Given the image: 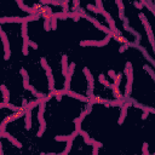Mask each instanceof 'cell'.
<instances>
[{
	"label": "cell",
	"mask_w": 155,
	"mask_h": 155,
	"mask_svg": "<svg viewBox=\"0 0 155 155\" xmlns=\"http://www.w3.org/2000/svg\"><path fill=\"white\" fill-rule=\"evenodd\" d=\"M124 73H125V75L127 78V82H126V86H125V96H124V98L127 100V98L131 96L132 84H133V68H132V63H131V62H126V65H125V69H124Z\"/></svg>",
	"instance_id": "6da1fadb"
},
{
	"label": "cell",
	"mask_w": 155,
	"mask_h": 155,
	"mask_svg": "<svg viewBox=\"0 0 155 155\" xmlns=\"http://www.w3.org/2000/svg\"><path fill=\"white\" fill-rule=\"evenodd\" d=\"M39 112H38V121L40 124V127H39V131L37 133V137H43L44 132L46 130V121L44 119V113H45V107H46V102L44 100H40L39 101Z\"/></svg>",
	"instance_id": "7a4b0ae2"
},
{
	"label": "cell",
	"mask_w": 155,
	"mask_h": 155,
	"mask_svg": "<svg viewBox=\"0 0 155 155\" xmlns=\"http://www.w3.org/2000/svg\"><path fill=\"white\" fill-rule=\"evenodd\" d=\"M139 18L142 19V23H143V25H144V28H146V32H147V35H148V38H149V41H150V45H152V47L155 50L154 34H153L152 27H150V24H149V22H148V19H147V17H146V15H144L143 12H139Z\"/></svg>",
	"instance_id": "3957f363"
},
{
	"label": "cell",
	"mask_w": 155,
	"mask_h": 155,
	"mask_svg": "<svg viewBox=\"0 0 155 155\" xmlns=\"http://www.w3.org/2000/svg\"><path fill=\"white\" fill-rule=\"evenodd\" d=\"M112 37L110 35H107V37L103 40H81L80 45L81 46H98V47H102V46H106L108 43L110 41Z\"/></svg>",
	"instance_id": "277c9868"
},
{
	"label": "cell",
	"mask_w": 155,
	"mask_h": 155,
	"mask_svg": "<svg viewBox=\"0 0 155 155\" xmlns=\"http://www.w3.org/2000/svg\"><path fill=\"white\" fill-rule=\"evenodd\" d=\"M0 39L3 41V45H4V51H5V55H4V59L9 61L10 57H11V50H10V41L7 39V35L6 33L1 29L0 30Z\"/></svg>",
	"instance_id": "5b68a950"
},
{
	"label": "cell",
	"mask_w": 155,
	"mask_h": 155,
	"mask_svg": "<svg viewBox=\"0 0 155 155\" xmlns=\"http://www.w3.org/2000/svg\"><path fill=\"white\" fill-rule=\"evenodd\" d=\"M101 15L106 18V21L108 22V24H109V27H108V28H109L113 33H119V30L116 29V25H115V21L113 19V17L110 16V13L103 10V11H101Z\"/></svg>",
	"instance_id": "8992f818"
},
{
	"label": "cell",
	"mask_w": 155,
	"mask_h": 155,
	"mask_svg": "<svg viewBox=\"0 0 155 155\" xmlns=\"http://www.w3.org/2000/svg\"><path fill=\"white\" fill-rule=\"evenodd\" d=\"M0 135H1V138H6V139H9V141L10 142H11V144H12V146H15V147H16V148H22L23 146H22V143H21L19 141H18V139H16V138H15L12 135H10V133L9 132H6V131H0Z\"/></svg>",
	"instance_id": "52a82bcc"
},
{
	"label": "cell",
	"mask_w": 155,
	"mask_h": 155,
	"mask_svg": "<svg viewBox=\"0 0 155 155\" xmlns=\"http://www.w3.org/2000/svg\"><path fill=\"white\" fill-rule=\"evenodd\" d=\"M128 100V98H127ZM131 106V102L130 100H128V102H124V104L121 106V113H120V118H119V125H122L124 121H125V119H126V115H127V109H128V107Z\"/></svg>",
	"instance_id": "ba28073f"
},
{
	"label": "cell",
	"mask_w": 155,
	"mask_h": 155,
	"mask_svg": "<svg viewBox=\"0 0 155 155\" xmlns=\"http://www.w3.org/2000/svg\"><path fill=\"white\" fill-rule=\"evenodd\" d=\"M82 71H84V74L86 76V80H87V82H89V89L94 90L95 89V80H94V76H92L90 69L89 68H82Z\"/></svg>",
	"instance_id": "9c48e42d"
},
{
	"label": "cell",
	"mask_w": 155,
	"mask_h": 155,
	"mask_svg": "<svg viewBox=\"0 0 155 155\" xmlns=\"http://www.w3.org/2000/svg\"><path fill=\"white\" fill-rule=\"evenodd\" d=\"M65 95L68 96V97L75 98V100H79V101L84 102V103L89 102V97H86V96H84V95H80V94H76V92H74V91H70V90H68V91L65 92Z\"/></svg>",
	"instance_id": "30bf717a"
},
{
	"label": "cell",
	"mask_w": 155,
	"mask_h": 155,
	"mask_svg": "<svg viewBox=\"0 0 155 155\" xmlns=\"http://www.w3.org/2000/svg\"><path fill=\"white\" fill-rule=\"evenodd\" d=\"M24 127L25 130H30L32 128V110L25 109L24 113Z\"/></svg>",
	"instance_id": "8fae6325"
},
{
	"label": "cell",
	"mask_w": 155,
	"mask_h": 155,
	"mask_svg": "<svg viewBox=\"0 0 155 155\" xmlns=\"http://www.w3.org/2000/svg\"><path fill=\"white\" fill-rule=\"evenodd\" d=\"M89 101L92 103V104H106L107 107H110L109 106V101L108 100H104V98H102L100 96H94L89 98Z\"/></svg>",
	"instance_id": "7c38bea8"
},
{
	"label": "cell",
	"mask_w": 155,
	"mask_h": 155,
	"mask_svg": "<svg viewBox=\"0 0 155 155\" xmlns=\"http://www.w3.org/2000/svg\"><path fill=\"white\" fill-rule=\"evenodd\" d=\"M46 76H47V80H49V90L52 91L55 90V79H53V74H52V69L49 68L46 70Z\"/></svg>",
	"instance_id": "4fadbf2b"
},
{
	"label": "cell",
	"mask_w": 155,
	"mask_h": 155,
	"mask_svg": "<svg viewBox=\"0 0 155 155\" xmlns=\"http://www.w3.org/2000/svg\"><path fill=\"white\" fill-rule=\"evenodd\" d=\"M19 73L23 76V87H24V90L28 91V89H29V74L27 73V70L23 69V68L19 70Z\"/></svg>",
	"instance_id": "5bb4252c"
},
{
	"label": "cell",
	"mask_w": 155,
	"mask_h": 155,
	"mask_svg": "<svg viewBox=\"0 0 155 155\" xmlns=\"http://www.w3.org/2000/svg\"><path fill=\"white\" fill-rule=\"evenodd\" d=\"M115 1H116L118 9H119V17L124 21L125 19V6H124V3H122V0H115Z\"/></svg>",
	"instance_id": "9a60e30c"
},
{
	"label": "cell",
	"mask_w": 155,
	"mask_h": 155,
	"mask_svg": "<svg viewBox=\"0 0 155 155\" xmlns=\"http://www.w3.org/2000/svg\"><path fill=\"white\" fill-rule=\"evenodd\" d=\"M62 74H63V76L68 74V57H67V55L62 56Z\"/></svg>",
	"instance_id": "2e32d148"
},
{
	"label": "cell",
	"mask_w": 155,
	"mask_h": 155,
	"mask_svg": "<svg viewBox=\"0 0 155 155\" xmlns=\"http://www.w3.org/2000/svg\"><path fill=\"white\" fill-rule=\"evenodd\" d=\"M136 47H138V50H139V51H141V52H142V53H143L144 56H146V58H147V59H148L149 62H150V64H152V67H154V65H155V61L153 59V57H152V56H150V55H149V53L147 52V50H146V49H144V47H142V46H139V45H137V46H136Z\"/></svg>",
	"instance_id": "e0dca14e"
},
{
	"label": "cell",
	"mask_w": 155,
	"mask_h": 155,
	"mask_svg": "<svg viewBox=\"0 0 155 155\" xmlns=\"http://www.w3.org/2000/svg\"><path fill=\"white\" fill-rule=\"evenodd\" d=\"M90 146L94 147V150H92V155H97V154H98V149L102 148V147H103V144H102L101 142L96 141V139H92V138H91V144H90Z\"/></svg>",
	"instance_id": "ac0fdd59"
},
{
	"label": "cell",
	"mask_w": 155,
	"mask_h": 155,
	"mask_svg": "<svg viewBox=\"0 0 155 155\" xmlns=\"http://www.w3.org/2000/svg\"><path fill=\"white\" fill-rule=\"evenodd\" d=\"M22 38H23L22 53H23L24 56H28V53H29V51H28V49H29V46H28V40H29V37H28V35H25V37H22Z\"/></svg>",
	"instance_id": "d6986e66"
},
{
	"label": "cell",
	"mask_w": 155,
	"mask_h": 155,
	"mask_svg": "<svg viewBox=\"0 0 155 155\" xmlns=\"http://www.w3.org/2000/svg\"><path fill=\"white\" fill-rule=\"evenodd\" d=\"M0 91L3 92L4 102H5V103H6V102H9V100H10V91L7 90V87L5 86V85H1V86H0Z\"/></svg>",
	"instance_id": "ffe728a7"
},
{
	"label": "cell",
	"mask_w": 155,
	"mask_h": 155,
	"mask_svg": "<svg viewBox=\"0 0 155 155\" xmlns=\"http://www.w3.org/2000/svg\"><path fill=\"white\" fill-rule=\"evenodd\" d=\"M98 81H100L102 85H104L106 87H109V89H112V86H113V84H110V82L106 79L104 74H100V76H98Z\"/></svg>",
	"instance_id": "44dd1931"
},
{
	"label": "cell",
	"mask_w": 155,
	"mask_h": 155,
	"mask_svg": "<svg viewBox=\"0 0 155 155\" xmlns=\"http://www.w3.org/2000/svg\"><path fill=\"white\" fill-rule=\"evenodd\" d=\"M71 146H73V139H68V141H67L65 149H64V150L62 152L61 154H58V155H67L68 153H70V150H71Z\"/></svg>",
	"instance_id": "7402d4cb"
},
{
	"label": "cell",
	"mask_w": 155,
	"mask_h": 155,
	"mask_svg": "<svg viewBox=\"0 0 155 155\" xmlns=\"http://www.w3.org/2000/svg\"><path fill=\"white\" fill-rule=\"evenodd\" d=\"M79 135L82 137V138H84V142L87 144V146H90V144H91V137L89 136V133H87V132H85V131H80L79 132Z\"/></svg>",
	"instance_id": "603a6c76"
},
{
	"label": "cell",
	"mask_w": 155,
	"mask_h": 155,
	"mask_svg": "<svg viewBox=\"0 0 155 155\" xmlns=\"http://www.w3.org/2000/svg\"><path fill=\"white\" fill-rule=\"evenodd\" d=\"M143 69L146 70V71H148V74L152 76V79H153V80H155V71H154V69H153V67H152V65H149V64H144Z\"/></svg>",
	"instance_id": "cb8c5ba5"
},
{
	"label": "cell",
	"mask_w": 155,
	"mask_h": 155,
	"mask_svg": "<svg viewBox=\"0 0 155 155\" xmlns=\"http://www.w3.org/2000/svg\"><path fill=\"white\" fill-rule=\"evenodd\" d=\"M73 122H74V125H75V131L79 133L81 131V122H82V120H81L79 116H78V118H75L74 120H73Z\"/></svg>",
	"instance_id": "d4e9b609"
},
{
	"label": "cell",
	"mask_w": 155,
	"mask_h": 155,
	"mask_svg": "<svg viewBox=\"0 0 155 155\" xmlns=\"http://www.w3.org/2000/svg\"><path fill=\"white\" fill-rule=\"evenodd\" d=\"M39 101L40 100H35V101H30V102H28V104H27V108L25 109H29V110H33L35 107H38L39 106Z\"/></svg>",
	"instance_id": "484cf974"
},
{
	"label": "cell",
	"mask_w": 155,
	"mask_h": 155,
	"mask_svg": "<svg viewBox=\"0 0 155 155\" xmlns=\"http://www.w3.org/2000/svg\"><path fill=\"white\" fill-rule=\"evenodd\" d=\"M52 16H55L56 18H61V19H68V15H67V12H52Z\"/></svg>",
	"instance_id": "4316f807"
},
{
	"label": "cell",
	"mask_w": 155,
	"mask_h": 155,
	"mask_svg": "<svg viewBox=\"0 0 155 155\" xmlns=\"http://www.w3.org/2000/svg\"><path fill=\"white\" fill-rule=\"evenodd\" d=\"M21 29H22V37L28 35V22L21 23Z\"/></svg>",
	"instance_id": "83f0119b"
},
{
	"label": "cell",
	"mask_w": 155,
	"mask_h": 155,
	"mask_svg": "<svg viewBox=\"0 0 155 155\" xmlns=\"http://www.w3.org/2000/svg\"><path fill=\"white\" fill-rule=\"evenodd\" d=\"M57 19L58 18H56L55 16L51 15V30H56V29H57Z\"/></svg>",
	"instance_id": "f1b7e54d"
},
{
	"label": "cell",
	"mask_w": 155,
	"mask_h": 155,
	"mask_svg": "<svg viewBox=\"0 0 155 155\" xmlns=\"http://www.w3.org/2000/svg\"><path fill=\"white\" fill-rule=\"evenodd\" d=\"M44 29L46 32L51 30V18H45L44 19Z\"/></svg>",
	"instance_id": "f546056e"
},
{
	"label": "cell",
	"mask_w": 155,
	"mask_h": 155,
	"mask_svg": "<svg viewBox=\"0 0 155 155\" xmlns=\"http://www.w3.org/2000/svg\"><path fill=\"white\" fill-rule=\"evenodd\" d=\"M92 107H94V104L89 101V102H86V107H85V109H84V112H85V114L86 115H89L90 113L92 112Z\"/></svg>",
	"instance_id": "4dcf8cb0"
},
{
	"label": "cell",
	"mask_w": 155,
	"mask_h": 155,
	"mask_svg": "<svg viewBox=\"0 0 155 155\" xmlns=\"http://www.w3.org/2000/svg\"><path fill=\"white\" fill-rule=\"evenodd\" d=\"M121 78H122V74H118L116 78L114 79V84H113L112 87H119V85H120V82H121Z\"/></svg>",
	"instance_id": "1f68e13d"
},
{
	"label": "cell",
	"mask_w": 155,
	"mask_h": 155,
	"mask_svg": "<svg viewBox=\"0 0 155 155\" xmlns=\"http://www.w3.org/2000/svg\"><path fill=\"white\" fill-rule=\"evenodd\" d=\"M86 10H90V11L92 12H95V13H100L101 15V11L98 10L95 5H91V4H87V6H86Z\"/></svg>",
	"instance_id": "d6a6232c"
},
{
	"label": "cell",
	"mask_w": 155,
	"mask_h": 155,
	"mask_svg": "<svg viewBox=\"0 0 155 155\" xmlns=\"http://www.w3.org/2000/svg\"><path fill=\"white\" fill-rule=\"evenodd\" d=\"M68 139H70V135L69 136H56L55 137V141H57V142H67Z\"/></svg>",
	"instance_id": "836d02e7"
},
{
	"label": "cell",
	"mask_w": 155,
	"mask_h": 155,
	"mask_svg": "<svg viewBox=\"0 0 155 155\" xmlns=\"http://www.w3.org/2000/svg\"><path fill=\"white\" fill-rule=\"evenodd\" d=\"M40 63H41V67L45 69V70H47L49 68H50V65H49V63H47V61H46V58L45 57H41L40 58Z\"/></svg>",
	"instance_id": "e575fe53"
},
{
	"label": "cell",
	"mask_w": 155,
	"mask_h": 155,
	"mask_svg": "<svg viewBox=\"0 0 155 155\" xmlns=\"http://www.w3.org/2000/svg\"><path fill=\"white\" fill-rule=\"evenodd\" d=\"M4 103H5V102H4ZM5 108H9V109H11L12 112H16V110H18V109H19V107L13 106V104H11L10 102H6V103H5Z\"/></svg>",
	"instance_id": "d590c367"
},
{
	"label": "cell",
	"mask_w": 155,
	"mask_h": 155,
	"mask_svg": "<svg viewBox=\"0 0 155 155\" xmlns=\"http://www.w3.org/2000/svg\"><path fill=\"white\" fill-rule=\"evenodd\" d=\"M148 148H149V144L144 142L143 147H142V154L143 155H149V154H150V153H149V150H148Z\"/></svg>",
	"instance_id": "8d00e7d4"
},
{
	"label": "cell",
	"mask_w": 155,
	"mask_h": 155,
	"mask_svg": "<svg viewBox=\"0 0 155 155\" xmlns=\"http://www.w3.org/2000/svg\"><path fill=\"white\" fill-rule=\"evenodd\" d=\"M74 70H75V63H74V62H71V63L68 65V73L73 75L74 74Z\"/></svg>",
	"instance_id": "74e56055"
},
{
	"label": "cell",
	"mask_w": 155,
	"mask_h": 155,
	"mask_svg": "<svg viewBox=\"0 0 155 155\" xmlns=\"http://www.w3.org/2000/svg\"><path fill=\"white\" fill-rule=\"evenodd\" d=\"M95 1H96V7L100 10V11H103V10H104V7H103L102 0H95Z\"/></svg>",
	"instance_id": "f35d334b"
},
{
	"label": "cell",
	"mask_w": 155,
	"mask_h": 155,
	"mask_svg": "<svg viewBox=\"0 0 155 155\" xmlns=\"http://www.w3.org/2000/svg\"><path fill=\"white\" fill-rule=\"evenodd\" d=\"M28 46H30L32 49H34V50H38L39 49V45L37 44V43H34V41H32V40H28Z\"/></svg>",
	"instance_id": "ab89813d"
},
{
	"label": "cell",
	"mask_w": 155,
	"mask_h": 155,
	"mask_svg": "<svg viewBox=\"0 0 155 155\" xmlns=\"http://www.w3.org/2000/svg\"><path fill=\"white\" fill-rule=\"evenodd\" d=\"M28 91L32 92V95H33L34 97H37V95H38V91L35 90V87H33L32 85H29V89H28Z\"/></svg>",
	"instance_id": "60d3db41"
},
{
	"label": "cell",
	"mask_w": 155,
	"mask_h": 155,
	"mask_svg": "<svg viewBox=\"0 0 155 155\" xmlns=\"http://www.w3.org/2000/svg\"><path fill=\"white\" fill-rule=\"evenodd\" d=\"M133 5H135V6L138 9V10H142L144 6H143V5L141 4V1H139V0H136V1L135 3H133Z\"/></svg>",
	"instance_id": "b9f144b4"
},
{
	"label": "cell",
	"mask_w": 155,
	"mask_h": 155,
	"mask_svg": "<svg viewBox=\"0 0 155 155\" xmlns=\"http://www.w3.org/2000/svg\"><path fill=\"white\" fill-rule=\"evenodd\" d=\"M108 75H109V76L112 78V79H113V80H114V79H115V78H116V73H115V71H114V70H113V69H110L109 71H108Z\"/></svg>",
	"instance_id": "7bdbcfd3"
},
{
	"label": "cell",
	"mask_w": 155,
	"mask_h": 155,
	"mask_svg": "<svg viewBox=\"0 0 155 155\" xmlns=\"http://www.w3.org/2000/svg\"><path fill=\"white\" fill-rule=\"evenodd\" d=\"M128 47H130V46H128V45H122L121 46V47L120 49H119V52H120V53H122V52H125V51L128 49Z\"/></svg>",
	"instance_id": "ee69618b"
},
{
	"label": "cell",
	"mask_w": 155,
	"mask_h": 155,
	"mask_svg": "<svg viewBox=\"0 0 155 155\" xmlns=\"http://www.w3.org/2000/svg\"><path fill=\"white\" fill-rule=\"evenodd\" d=\"M148 114H149V113H148L147 110H144V113L142 114V120H146V119L148 118Z\"/></svg>",
	"instance_id": "f6af8a7d"
},
{
	"label": "cell",
	"mask_w": 155,
	"mask_h": 155,
	"mask_svg": "<svg viewBox=\"0 0 155 155\" xmlns=\"http://www.w3.org/2000/svg\"><path fill=\"white\" fill-rule=\"evenodd\" d=\"M27 104H28V101L25 100V98H23V100H22V107L23 108H27Z\"/></svg>",
	"instance_id": "bcb514c9"
},
{
	"label": "cell",
	"mask_w": 155,
	"mask_h": 155,
	"mask_svg": "<svg viewBox=\"0 0 155 155\" xmlns=\"http://www.w3.org/2000/svg\"><path fill=\"white\" fill-rule=\"evenodd\" d=\"M16 3H17V5L19 6V9H21V7H22L23 5H24V4H23V0H16Z\"/></svg>",
	"instance_id": "7dc6e473"
},
{
	"label": "cell",
	"mask_w": 155,
	"mask_h": 155,
	"mask_svg": "<svg viewBox=\"0 0 155 155\" xmlns=\"http://www.w3.org/2000/svg\"><path fill=\"white\" fill-rule=\"evenodd\" d=\"M85 116H86V114H85V112H84V110H82V112L80 113V115H79V118L81 119V120H84V119H85Z\"/></svg>",
	"instance_id": "c3c4849f"
},
{
	"label": "cell",
	"mask_w": 155,
	"mask_h": 155,
	"mask_svg": "<svg viewBox=\"0 0 155 155\" xmlns=\"http://www.w3.org/2000/svg\"><path fill=\"white\" fill-rule=\"evenodd\" d=\"M4 154V152H3V144H1V142H0V155H3Z\"/></svg>",
	"instance_id": "681fc988"
},
{
	"label": "cell",
	"mask_w": 155,
	"mask_h": 155,
	"mask_svg": "<svg viewBox=\"0 0 155 155\" xmlns=\"http://www.w3.org/2000/svg\"><path fill=\"white\" fill-rule=\"evenodd\" d=\"M0 130H1V124H0Z\"/></svg>",
	"instance_id": "f907efd6"
},
{
	"label": "cell",
	"mask_w": 155,
	"mask_h": 155,
	"mask_svg": "<svg viewBox=\"0 0 155 155\" xmlns=\"http://www.w3.org/2000/svg\"><path fill=\"white\" fill-rule=\"evenodd\" d=\"M0 30H1V27H0Z\"/></svg>",
	"instance_id": "816d5d0a"
},
{
	"label": "cell",
	"mask_w": 155,
	"mask_h": 155,
	"mask_svg": "<svg viewBox=\"0 0 155 155\" xmlns=\"http://www.w3.org/2000/svg\"><path fill=\"white\" fill-rule=\"evenodd\" d=\"M139 1H142V0H139Z\"/></svg>",
	"instance_id": "f5cc1de1"
}]
</instances>
